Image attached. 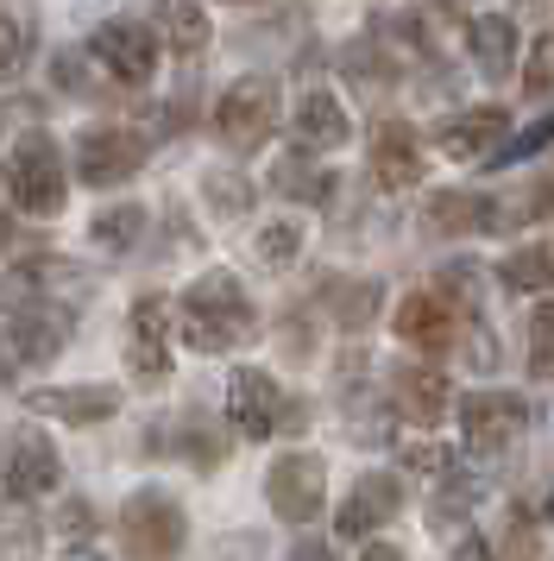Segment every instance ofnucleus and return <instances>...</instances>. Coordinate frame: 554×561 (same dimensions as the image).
Listing matches in <instances>:
<instances>
[{
    "label": "nucleus",
    "mask_w": 554,
    "mask_h": 561,
    "mask_svg": "<svg viewBox=\"0 0 554 561\" xmlns=\"http://www.w3.org/2000/svg\"><path fill=\"white\" fill-rule=\"evenodd\" d=\"M176 322H183V341L196 354H233V347H246L252 334H258V309H252V297L240 290L233 272H201L183 290Z\"/></svg>",
    "instance_id": "1"
},
{
    "label": "nucleus",
    "mask_w": 554,
    "mask_h": 561,
    "mask_svg": "<svg viewBox=\"0 0 554 561\" xmlns=\"http://www.w3.org/2000/svg\"><path fill=\"white\" fill-rule=\"evenodd\" d=\"M114 530H120V556L126 561H176L183 542H189V517H183V499H176V492L139 485V492L120 499Z\"/></svg>",
    "instance_id": "2"
},
{
    "label": "nucleus",
    "mask_w": 554,
    "mask_h": 561,
    "mask_svg": "<svg viewBox=\"0 0 554 561\" xmlns=\"http://www.w3.org/2000/svg\"><path fill=\"white\" fill-rule=\"evenodd\" d=\"M70 309L57 304H25L13 309V322H0V373L13 379V373H32V366H50V359L70 347Z\"/></svg>",
    "instance_id": "3"
},
{
    "label": "nucleus",
    "mask_w": 554,
    "mask_h": 561,
    "mask_svg": "<svg viewBox=\"0 0 554 561\" xmlns=\"http://www.w3.org/2000/svg\"><path fill=\"white\" fill-rule=\"evenodd\" d=\"M0 178H7L13 208H25V215H57V208H64V152L50 146L45 133L13 139V152H7V164H0Z\"/></svg>",
    "instance_id": "4"
},
{
    "label": "nucleus",
    "mask_w": 554,
    "mask_h": 561,
    "mask_svg": "<svg viewBox=\"0 0 554 561\" xmlns=\"http://www.w3.org/2000/svg\"><path fill=\"white\" fill-rule=\"evenodd\" d=\"M227 416H233V435H246V442H265L277 430H297L302 416L297 404L277 391L272 373H258V366H233V379H227Z\"/></svg>",
    "instance_id": "5"
},
{
    "label": "nucleus",
    "mask_w": 554,
    "mask_h": 561,
    "mask_svg": "<svg viewBox=\"0 0 554 561\" xmlns=\"http://www.w3.org/2000/svg\"><path fill=\"white\" fill-rule=\"evenodd\" d=\"M529 430V404L517 391H466L460 398V435H466V455L498 460L504 448H517Z\"/></svg>",
    "instance_id": "6"
},
{
    "label": "nucleus",
    "mask_w": 554,
    "mask_h": 561,
    "mask_svg": "<svg viewBox=\"0 0 554 561\" xmlns=\"http://www.w3.org/2000/svg\"><path fill=\"white\" fill-rule=\"evenodd\" d=\"M64 467H57V448H50L45 430H13L0 442V505H32L38 492H57Z\"/></svg>",
    "instance_id": "7"
},
{
    "label": "nucleus",
    "mask_w": 554,
    "mask_h": 561,
    "mask_svg": "<svg viewBox=\"0 0 554 561\" xmlns=\"http://www.w3.org/2000/svg\"><path fill=\"white\" fill-rule=\"evenodd\" d=\"M277 127V82L272 77H240L215 107V133L233 152H258Z\"/></svg>",
    "instance_id": "8"
},
{
    "label": "nucleus",
    "mask_w": 554,
    "mask_h": 561,
    "mask_svg": "<svg viewBox=\"0 0 554 561\" xmlns=\"http://www.w3.org/2000/svg\"><path fill=\"white\" fill-rule=\"evenodd\" d=\"M265 499H272V511L284 517V524H309V517H322V499H327L322 455H302V448L277 455L272 473H265Z\"/></svg>",
    "instance_id": "9"
},
{
    "label": "nucleus",
    "mask_w": 554,
    "mask_h": 561,
    "mask_svg": "<svg viewBox=\"0 0 554 561\" xmlns=\"http://www.w3.org/2000/svg\"><path fill=\"white\" fill-rule=\"evenodd\" d=\"M139 164H146V139H139L132 127H89L82 139H76V178L95 183V190L126 183Z\"/></svg>",
    "instance_id": "10"
},
{
    "label": "nucleus",
    "mask_w": 554,
    "mask_h": 561,
    "mask_svg": "<svg viewBox=\"0 0 554 561\" xmlns=\"http://www.w3.org/2000/svg\"><path fill=\"white\" fill-rule=\"evenodd\" d=\"M126 366L139 385H164L171 379V309L164 297H139L126 316Z\"/></svg>",
    "instance_id": "11"
},
{
    "label": "nucleus",
    "mask_w": 554,
    "mask_h": 561,
    "mask_svg": "<svg viewBox=\"0 0 554 561\" xmlns=\"http://www.w3.org/2000/svg\"><path fill=\"white\" fill-rule=\"evenodd\" d=\"M89 51H95V64L114 82H126V89L151 82V70H158V38H151L146 26H132V20H107V26H95Z\"/></svg>",
    "instance_id": "12"
},
{
    "label": "nucleus",
    "mask_w": 554,
    "mask_h": 561,
    "mask_svg": "<svg viewBox=\"0 0 554 561\" xmlns=\"http://www.w3.org/2000/svg\"><path fill=\"white\" fill-rule=\"evenodd\" d=\"M391 329L397 341H409L416 354H448L453 341H460V309L441 297V290H409L391 316Z\"/></svg>",
    "instance_id": "13"
},
{
    "label": "nucleus",
    "mask_w": 554,
    "mask_h": 561,
    "mask_svg": "<svg viewBox=\"0 0 554 561\" xmlns=\"http://www.w3.org/2000/svg\"><path fill=\"white\" fill-rule=\"evenodd\" d=\"M397 511H403V480L384 473V467H372V473L353 480L347 505H341V517H334V530L347 536V542H366V536H372L378 524H391Z\"/></svg>",
    "instance_id": "14"
},
{
    "label": "nucleus",
    "mask_w": 554,
    "mask_h": 561,
    "mask_svg": "<svg viewBox=\"0 0 554 561\" xmlns=\"http://www.w3.org/2000/svg\"><path fill=\"white\" fill-rule=\"evenodd\" d=\"M372 183L391 190V196H403V190L423 183V139H416V127L384 121V127L372 133Z\"/></svg>",
    "instance_id": "15"
},
{
    "label": "nucleus",
    "mask_w": 554,
    "mask_h": 561,
    "mask_svg": "<svg viewBox=\"0 0 554 561\" xmlns=\"http://www.w3.org/2000/svg\"><path fill=\"white\" fill-rule=\"evenodd\" d=\"M25 410L89 430V423H107V416L120 410V391H114V385H50V391H25Z\"/></svg>",
    "instance_id": "16"
},
{
    "label": "nucleus",
    "mask_w": 554,
    "mask_h": 561,
    "mask_svg": "<svg viewBox=\"0 0 554 561\" xmlns=\"http://www.w3.org/2000/svg\"><path fill=\"white\" fill-rule=\"evenodd\" d=\"M510 139V114L504 107H473V114H453L448 127L435 133V146L448 158H492V146Z\"/></svg>",
    "instance_id": "17"
},
{
    "label": "nucleus",
    "mask_w": 554,
    "mask_h": 561,
    "mask_svg": "<svg viewBox=\"0 0 554 561\" xmlns=\"http://www.w3.org/2000/svg\"><path fill=\"white\" fill-rule=\"evenodd\" d=\"M423 228L441 233V240H448V233L498 228V203H492V196H478V190H441V196H428Z\"/></svg>",
    "instance_id": "18"
},
{
    "label": "nucleus",
    "mask_w": 554,
    "mask_h": 561,
    "mask_svg": "<svg viewBox=\"0 0 554 561\" xmlns=\"http://www.w3.org/2000/svg\"><path fill=\"white\" fill-rule=\"evenodd\" d=\"M391 391H397V410L416 423V430H428V423H441L448 416V379L435 373V366H397L391 373Z\"/></svg>",
    "instance_id": "19"
},
{
    "label": "nucleus",
    "mask_w": 554,
    "mask_h": 561,
    "mask_svg": "<svg viewBox=\"0 0 554 561\" xmlns=\"http://www.w3.org/2000/svg\"><path fill=\"white\" fill-rule=\"evenodd\" d=\"M290 133H297L302 152H334V146H347V114H341V102L327 89H309L297 102V114H290Z\"/></svg>",
    "instance_id": "20"
},
{
    "label": "nucleus",
    "mask_w": 554,
    "mask_h": 561,
    "mask_svg": "<svg viewBox=\"0 0 554 561\" xmlns=\"http://www.w3.org/2000/svg\"><path fill=\"white\" fill-rule=\"evenodd\" d=\"M64 284H76V290H82L89 278H82V272H70L64 259H32V265H20V272H7V278H0V309H7V304L25 309L38 290H64Z\"/></svg>",
    "instance_id": "21"
},
{
    "label": "nucleus",
    "mask_w": 554,
    "mask_h": 561,
    "mask_svg": "<svg viewBox=\"0 0 554 561\" xmlns=\"http://www.w3.org/2000/svg\"><path fill=\"white\" fill-rule=\"evenodd\" d=\"M151 13H158V38L171 45V51L196 57L208 45V13H201L196 0H151Z\"/></svg>",
    "instance_id": "22"
},
{
    "label": "nucleus",
    "mask_w": 554,
    "mask_h": 561,
    "mask_svg": "<svg viewBox=\"0 0 554 561\" xmlns=\"http://www.w3.org/2000/svg\"><path fill=\"white\" fill-rule=\"evenodd\" d=\"M473 57H478V70L492 82H504L510 70H517V26L510 20H498V13H485V20H473Z\"/></svg>",
    "instance_id": "23"
},
{
    "label": "nucleus",
    "mask_w": 554,
    "mask_h": 561,
    "mask_svg": "<svg viewBox=\"0 0 554 561\" xmlns=\"http://www.w3.org/2000/svg\"><path fill=\"white\" fill-rule=\"evenodd\" d=\"M498 278L510 284V290H554V240L517 247V253L498 265Z\"/></svg>",
    "instance_id": "24"
},
{
    "label": "nucleus",
    "mask_w": 554,
    "mask_h": 561,
    "mask_svg": "<svg viewBox=\"0 0 554 561\" xmlns=\"http://www.w3.org/2000/svg\"><path fill=\"white\" fill-rule=\"evenodd\" d=\"M45 530L25 505H0V561H38Z\"/></svg>",
    "instance_id": "25"
},
{
    "label": "nucleus",
    "mask_w": 554,
    "mask_h": 561,
    "mask_svg": "<svg viewBox=\"0 0 554 561\" xmlns=\"http://www.w3.org/2000/svg\"><path fill=\"white\" fill-rule=\"evenodd\" d=\"M272 183L284 190V196H297V203H327V190H334V178H327V171H315L302 152L277 158V164H272Z\"/></svg>",
    "instance_id": "26"
},
{
    "label": "nucleus",
    "mask_w": 554,
    "mask_h": 561,
    "mask_svg": "<svg viewBox=\"0 0 554 561\" xmlns=\"http://www.w3.org/2000/svg\"><path fill=\"white\" fill-rule=\"evenodd\" d=\"M139 228H146V208H107V215H95V247H114V253H126L132 240H139Z\"/></svg>",
    "instance_id": "27"
},
{
    "label": "nucleus",
    "mask_w": 554,
    "mask_h": 561,
    "mask_svg": "<svg viewBox=\"0 0 554 561\" xmlns=\"http://www.w3.org/2000/svg\"><path fill=\"white\" fill-rule=\"evenodd\" d=\"M549 139H554V114H542L535 127H523V133H517V139H504L498 152L485 158V164H492V171H504V164H523V158L549 152Z\"/></svg>",
    "instance_id": "28"
},
{
    "label": "nucleus",
    "mask_w": 554,
    "mask_h": 561,
    "mask_svg": "<svg viewBox=\"0 0 554 561\" xmlns=\"http://www.w3.org/2000/svg\"><path fill=\"white\" fill-rule=\"evenodd\" d=\"M529 373L554 379V304H535L529 316Z\"/></svg>",
    "instance_id": "29"
},
{
    "label": "nucleus",
    "mask_w": 554,
    "mask_h": 561,
    "mask_svg": "<svg viewBox=\"0 0 554 561\" xmlns=\"http://www.w3.org/2000/svg\"><path fill=\"white\" fill-rule=\"evenodd\" d=\"M297 247H302V228H297V221H272V228L258 233V247H252V253H258V265L284 272V265L297 259Z\"/></svg>",
    "instance_id": "30"
},
{
    "label": "nucleus",
    "mask_w": 554,
    "mask_h": 561,
    "mask_svg": "<svg viewBox=\"0 0 554 561\" xmlns=\"http://www.w3.org/2000/svg\"><path fill=\"white\" fill-rule=\"evenodd\" d=\"M378 309V284H347L341 297H334V316H341V329H366Z\"/></svg>",
    "instance_id": "31"
},
{
    "label": "nucleus",
    "mask_w": 554,
    "mask_h": 561,
    "mask_svg": "<svg viewBox=\"0 0 554 561\" xmlns=\"http://www.w3.org/2000/svg\"><path fill=\"white\" fill-rule=\"evenodd\" d=\"M523 95H554V38H535V45H529Z\"/></svg>",
    "instance_id": "32"
},
{
    "label": "nucleus",
    "mask_w": 554,
    "mask_h": 561,
    "mask_svg": "<svg viewBox=\"0 0 554 561\" xmlns=\"http://www.w3.org/2000/svg\"><path fill=\"white\" fill-rule=\"evenodd\" d=\"M403 467H416L423 480H448V473H453V448H435V442H416V448H403Z\"/></svg>",
    "instance_id": "33"
},
{
    "label": "nucleus",
    "mask_w": 554,
    "mask_h": 561,
    "mask_svg": "<svg viewBox=\"0 0 554 561\" xmlns=\"http://www.w3.org/2000/svg\"><path fill=\"white\" fill-rule=\"evenodd\" d=\"M20 64H25V32L0 13V82L7 77H20Z\"/></svg>",
    "instance_id": "34"
},
{
    "label": "nucleus",
    "mask_w": 554,
    "mask_h": 561,
    "mask_svg": "<svg viewBox=\"0 0 554 561\" xmlns=\"http://www.w3.org/2000/svg\"><path fill=\"white\" fill-rule=\"evenodd\" d=\"M208 203H215V215H246V183L240 178H208Z\"/></svg>",
    "instance_id": "35"
},
{
    "label": "nucleus",
    "mask_w": 554,
    "mask_h": 561,
    "mask_svg": "<svg viewBox=\"0 0 554 561\" xmlns=\"http://www.w3.org/2000/svg\"><path fill=\"white\" fill-rule=\"evenodd\" d=\"M453 561H492V549H485V542L466 530V536H460V549H453Z\"/></svg>",
    "instance_id": "36"
},
{
    "label": "nucleus",
    "mask_w": 554,
    "mask_h": 561,
    "mask_svg": "<svg viewBox=\"0 0 554 561\" xmlns=\"http://www.w3.org/2000/svg\"><path fill=\"white\" fill-rule=\"evenodd\" d=\"M290 561H334V556H327V542H309V536H302L297 549H290Z\"/></svg>",
    "instance_id": "37"
},
{
    "label": "nucleus",
    "mask_w": 554,
    "mask_h": 561,
    "mask_svg": "<svg viewBox=\"0 0 554 561\" xmlns=\"http://www.w3.org/2000/svg\"><path fill=\"white\" fill-rule=\"evenodd\" d=\"M359 561H403V549H391V542H366V556Z\"/></svg>",
    "instance_id": "38"
},
{
    "label": "nucleus",
    "mask_w": 554,
    "mask_h": 561,
    "mask_svg": "<svg viewBox=\"0 0 554 561\" xmlns=\"http://www.w3.org/2000/svg\"><path fill=\"white\" fill-rule=\"evenodd\" d=\"M13 247V215H0V253Z\"/></svg>",
    "instance_id": "39"
},
{
    "label": "nucleus",
    "mask_w": 554,
    "mask_h": 561,
    "mask_svg": "<svg viewBox=\"0 0 554 561\" xmlns=\"http://www.w3.org/2000/svg\"><path fill=\"white\" fill-rule=\"evenodd\" d=\"M70 561H107V556H95V549H76V556Z\"/></svg>",
    "instance_id": "40"
},
{
    "label": "nucleus",
    "mask_w": 554,
    "mask_h": 561,
    "mask_svg": "<svg viewBox=\"0 0 554 561\" xmlns=\"http://www.w3.org/2000/svg\"><path fill=\"white\" fill-rule=\"evenodd\" d=\"M523 7H542V0H523Z\"/></svg>",
    "instance_id": "41"
}]
</instances>
